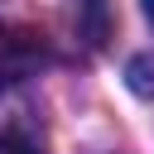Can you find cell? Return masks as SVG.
Returning a JSON list of instances; mask_svg holds the SVG:
<instances>
[{"label": "cell", "mask_w": 154, "mask_h": 154, "mask_svg": "<svg viewBox=\"0 0 154 154\" xmlns=\"http://www.w3.org/2000/svg\"><path fill=\"white\" fill-rule=\"evenodd\" d=\"M0 154H38L24 135H14V130H0Z\"/></svg>", "instance_id": "3"}, {"label": "cell", "mask_w": 154, "mask_h": 154, "mask_svg": "<svg viewBox=\"0 0 154 154\" xmlns=\"http://www.w3.org/2000/svg\"><path fill=\"white\" fill-rule=\"evenodd\" d=\"M19 72H24V48H19L14 38L0 34V87H10Z\"/></svg>", "instance_id": "2"}, {"label": "cell", "mask_w": 154, "mask_h": 154, "mask_svg": "<svg viewBox=\"0 0 154 154\" xmlns=\"http://www.w3.org/2000/svg\"><path fill=\"white\" fill-rule=\"evenodd\" d=\"M125 82H130L135 96L154 101V53H135V58L125 63Z\"/></svg>", "instance_id": "1"}, {"label": "cell", "mask_w": 154, "mask_h": 154, "mask_svg": "<svg viewBox=\"0 0 154 154\" xmlns=\"http://www.w3.org/2000/svg\"><path fill=\"white\" fill-rule=\"evenodd\" d=\"M144 19H149V24H154V0H144Z\"/></svg>", "instance_id": "4"}]
</instances>
